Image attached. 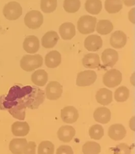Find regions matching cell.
<instances>
[{
    "label": "cell",
    "mask_w": 135,
    "mask_h": 154,
    "mask_svg": "<svg viewBox=\"0 0 135 154\" xmlns=\"http://www.w3.org/2000/svg\"><path fill=\"white\" fill-rule=\"evenodd\" d=\"M113 29L112 22L108 20L99 21L96 26V30L101 35H106L110 33Z\"/></svg>",
    "instance_id": "obj_28"
},
{
    "label": "cell",
    "mask_w": 135,
    "mask_h": 154,
    "mask_svg": "<svg viewBox=\"0 0 135 154\" xmlns=\"http://www.w3.org/2000/svg\"><path fill=\"white\" fill-rule=\"evenodd\" d=\"M113 154H131V148L126 143H122L113 148Z\"/></svg>",
    "instance_id": "obj_36"
},
{
    "label": "cell",
    "mask_w": 135,
    "mask_h": 154,
    "mask_svg": "<svg viewBox=\"0 0 135 154\" xmlns=\"http://www.w3.org/2000/svg\"><path fill=\"white\" fill-rule=\"evenodd\" d=\"M24 23L28 28L37 29L44 22V16L40 11L32 10L26 13L24 17Z\"/></svg>",
    "instance_id": "obj_5"
},
{
    "label": "cell",
    "mask_w": 135,
    "mask_h": 154,
    "mask_svg": "<svg viewBox=\"0 0 135 154\" xmlns=\"http://www.w3.org/2000/svg\"><path fill=\"white\" fill-rule=\"evenodd\" d=\"M3 13L8 20H17L22 14V8L19 3L12 1L5 5Z\"/></svg>",
    "instance_id": "obj_6"
},
{
    "label": "cell",
    "mask_w": 135,
    "mask_h": 154,
    "mask_svg": "<svg viewBox=\"0 0 135 154\" xmlns=\"http://www.w3.org/2000/svg\"><path fill=\"white\" fill-rule=\"evenodd\" d=\"M97 78V75L94 71L88 70L81 72L77 75L76 85L80 87L90 86L95 82Z\"/></svg>",
    "instance_id": "obj_8"
},
{
    "label": "cell",
    "mask_w": 135,
    "mask_h": 154,
    "mask_svg": "<svg viewBox=\"0 0 135 154\" xmlns=\"http://www.w3.org/2000/svg\"><path fill=\"white\" fill-rule=\"evenodd\" d=\"M127 7H132L135 5V0H122Z\"/></svg>",
    "instance_id": "obj_39"
},
{
    "label": "cell",
    "mask_w": 135,
    "mask_h": 154,
    "mask_svg": "<svg viewBox=\"0 0 135 154\" xmlns=\"http://www.w3.org/2000/svg\"><path fill=\"white\" fill-rule=\"evenodd\" d=\"M56 154H74V152L69 146L62 145L57 149Z\"/></svg>",
    "instance_id": "obj_38"
},
{
    "label": "cell",
    "mask_w": 135,
    "mask_h": 154,
    "mask_svg": "<svg viewBox=\"0 0 135 154\" xmlns=\"http://www.w3.org/2000/svg\"><path fill=\"white\" fill-rule=\"evenodd\" d=\"M94 118L97 122L106 124L110 121L111 111L106 107H99L94 111Z\"/></svg>",
    "instance_id": "obj_17"
},
{
    "label": "cell",
    "mask_w": 135,
    "mask_h": 154,
    "mask_svg": "<svg viewBox=\"0 0 135 154\" xmlns=\"http://www.w3.org/2000/svg\"><path fill=\"white\" fill-rule=\"evenodd\" d=\"M27 143L26 139H13L10 143L9 149L13 154H23Z\"/></svg>",
    "instance_id": "obj_24"
},
{
    "label": "cell",
    "mask_w": 135,
    "mask_h": 154,
    "mask_svg": "<svg viewBox=\"0 0 135 154\" xmlns=\"http://www.w3.org/2000/svg\"><path fill=\"white\" fill-rule=\"evenodd\" d=\"M126 130L122 124H114L109 128L108 134L115 141H119L124 138L126 135Z\"/></svg>",
    "instance_id": "obj_13"
},
{
    "label": "cell",
    "mask_w": 135,
    "mask_h": 154,
    "mask_svg": "<svg viewBox=\"0 0 135 154\" xmlns=\"http://www.w3.org/2000/svg\"><path fill=\"white\" fill-rule=\"evenodd\" d=\"M45 99L44 92L41 89L37 87L32 88V91L29 94L26 95L24 102L26 107L31 109H37Z\"/></svg>",
    "instance_id": "obj_2"
},
{
    "label": "cell",
    "mask_w": 135,
    "mask_h": 154,
    "mask_svg": "<svg viewBox=\"0 0 135 154\" xmlns=\"http://www.w3.org/2000/svg\"><path fill=\"white\" fill-rule=\"evenodd\" d=\"M85 9L88 13L97 15L102 10V2L100 0H87L85 3Z\"/></svg>",
    "instance_id": "obj_27"
},
{
    "label": "cell",
    "mask_w": 135,
    "mask_h": 154,
    "mask_svg": "<svg viewBox=\"0 0 135 154\" xmlns=\"http://www.w3.org/2000/svg\"><path fill=\"white\" fill-rule=\"evenodd\" d=\"M118 59V53L113 49H106L102 53L101 60L105 66L112 67L116 64Z\"/></svg>",
    "instance_id": "obj_11"
},
{
    "label": "cell",
    "mask_w": 135,
    "mask_h": 154,
    "mask_svg": "<svg viewBox=\"0 0 135 154\" xmlns=\"http://www.w3.org/2000/svg\"><path fill=\"white\" fill-rule=\"evenodd\" d=\"M61 62V54L57 51H50L45 57V64L48 68H56L60 65Z\"/></svg>",
    "instance_id": "obj_20"
},
{
    "label": "cell",
    "mask_w": 135,
    "mask_h": 154,
    "mask_svg": "<svg viewBox=\"0 0 135 154\" xmlns=\"http://www.w3.org/2000/svg\"><path fill=\"white\" fill-rule=\"evenodd\" d=\"M63 92V88L59 82H50L46 88V98L50 100H57L61 97Z\"/></svg>",
    "instance_id": "obj_9"
},
{
    "label": "cell",
    "mask_w": 135,
    "mask_h": 154,
    "mask_svg": "<svg viewBox=\"0 0 135 154\" xmlns=\"http://www.w3.org/2000/svg\"><path fill=\"white\" fill-rule=\"evenodd\" d=\"M82 64L86 68H96L100 65V58L98 54L89 53L83 58Z\"/></svg>",
    "instance_id": "obj_25"
},
{
    "label": "cell",
    "mask_w": 135,
    "mask_h": 154,
    "mask_svg": "<svg viewBox=\"0 0 135 154\" xmlns=\"http://www.w3.org/2000/svg\"><path fill=\"white\" fill-rule=\"evenodd\" d=\"M61 117L65 123H74L78 119V111L73 106H67L61 110Z\"/></svg>",
    "instance_id": "obj_10"
},
{
    "label": "cell",
    "mask_w": 135,
    "mask_h": 154,
    "mask_svg": "<svg viewBox=\"0 0 135 154\" xmlns=\"http://www.w3.org/2000/svg\"><path fill=\"white\" fill-rule=\"evenodd\" d=\"M84 154H99L101 152V147L99 143L94 141H88L82 146Z\"/></svg>",
    "instance_id": "obj_30"
},
{
    "label": "cell",
    "mask_w": 135,
    "mask_h": 154,
    "mask_svg": "<svg viewBox=\"0 0 135 154\" xmlns=\"http://www.w3.org/2000/svg\"><path fill=\"white\" fill-rule=\"evenodd\" d=\"M103 40L100 36L94 35H89L84 42L85 48L89 51H97L103 46Z\"/></svg>",
    "instance_id": "obj_12"
},
{
    "label": "cell",
    "mask_w": 135,
    "mask_h": 154,
    "mask_svg": "<svg viewBox=\"0 0 135 154\" xmlns=\"http://www.w3.org/2000/svg\"><path fill=\"white\" fill-rule=\"evenodd\" d=\"M26 106L24 103V100H19L16 106L9 109V112L14 118L23 120L26 117Z\"/></svg>",
    "instance_id": "obj_23"
},
{
    "label": "cell",
    "mask_w": 135,
    "mask_h": 154,
    "mask_svg": "<svg viewBox=\"0 0 135 154\" xmlns=\"http://www.w3.org/2000/svg\"><path fill=\"white\" fill-rule=\"evenodd\" d=\"M48 73L44 69L35 71L31 75L33 83L38 86H44L48 81Z\"/></svg>",
    "instance_id": "obj_26"
},
{
    "label": "cell",
    "mask_w": 135,
    "mask_h": 154,
    "mask_svg": "<svg viewBox=\"0 0 135 154\" xmlns=\"http://www.w3.org/2000/svg\"><path fill=\"white\" fill-rule=\"evenodd\" d=\"M89 134L92 139L100 140L104 135V128L100 125H92L89 130Z\"/></svg>",
    "instance_id": "obj_34"
},
{
    "label": "cell",
    "mask_w": 135,
    "mask_h": 154,
    "mask_svg": "<svg viewBox=\"0 0 135 154\" xmlns=\"http://www.w3.org/2000/svg\"><path fill=\"white\" fill-rule=\"evenodd\" d=\"M80 6V0H64L63 3V8L68 13H76Z\"/></svg>",
    "instance_id": "obj_31"
},
{
    "label": "cell",
    "mask_w": 135,
    "mask_h": 154,
    "mask_svg": "<svg viewBox=\"0 0 135 154\" xmlns=\"http://www.w3.org/2000/svg\"><path fill=\"white\" fill-rule=\"evenodd\" d=\"M23 47L26 53L30 54L37 53L39 49V40L34 35L28 36L24 39Z\"/></svg>",
    "instance_id": "obj_16"
},
{
    "label": "cell",
    "mask_w": 135,
    "mask_h": 154,
    "mask_svg": "<svg viewBox=\"0 0 135 154\" xmlns=\"http://www.w3.org/2000/svg\"><path fill=\"white\" fill-rule=\"evenodd\" d=\"M43 64V58L39 54L26 55L20 60V66L24 71L31 72L41 67Z\"/></svg>",
    "instance_id": "obj_3"
},
{
    "label": "cell",
    "mask_w": 135,
    "mask_h": 154,
    "mask_svg": "<svg viewBox=\"0 0 135 154\" xmlns=\"http://www.w3.org/2000/svg\"><path fill=\"white\" fill-rule=\"evenodd\" d=\"M32 91V87L30 86H26L20 88L19 86L15 85L10 89V91L6 97L7 102H10V103H4V107L7 109H10L15 105L16 100L22 99L26 95L29 94Z\"/></svg>",
    "instance_id": "obj_1"
},
{
    "label": "cell",
    "mask_w": 135,
    "mask_h": 154,
    "mask_svg": "<svg viewBox=\"0 0 135 154\" xmlns=\"http://www.w3.org/2000/svg\"><path fill=\"white\" fill-rule=\"evenodd\" d=\"M76 134V130L71 125H63L59 128L57 136L60 141L69 143Z\"/></svg>",
    "instance_id": "obj_14"
},
{
    "label": "cell",
    "mask_w": 135,
    "mask_h": 154,
    "mask_svg": "<svg viewBox=\"0 0 135 154\" xmlns=\"http://www.w3.org/2000/svg\"><path fill=\"white\" fill-rule=\"evenodd\" d=\"M129 97V90L127 87L120 86L116 90L115 99L118 102H124L127 100Z\"/></svg>",
    "instance_id": "obj_32"
},
{
    "label": "cell",
    "mask_w": 135,
    "mask_h": 154,
    "mask_svg": "<svg viewBox=\"0 0 135 154\" xmlns=\"http://www.w3.org/2000/svg\"><path fill=\"white\" fill-rule=\"evenodd\" d=\"M40 7L44 13H51L57 8V0H41Z\"/></svg>",
    "instance_id": "obj_35"
},
{
    "label": "cell",
    "mask_w": 135,
    "mask_h": 154,
    "mask_svg": "<svg viewBox=\"0 0 135 154\" xmlns=\"http://www.w3.org/2000/svg\"><path fill=\"white\" fill-rule=\"evenodd\" d=\"M96 99L98 103L107 106L112 101V92L107 88H100L96 93Z\"/></svg>",
    "instance_id": "obj_21"
},
{
    "label": "cell",
    "mask_w": 135,
    "mask_h": 154,
    "mask_svg": "<svg viewBox=\"0 0 135 154\" xmlns=\"http://www.w3.org/2000/svg\"><path fill=\"white\" fill-rule=\"evenodd\" d=\"M122 74L120 71L116 69H112L107 71L103 77V83L105 85L113 88L118 86L122 81Z\"/></svg>",
    "instance_id": "obj_7"
},
{
    "label": "cell",
    "mask_w": 135,
    "mask_h": 154,
    "mask_svg": "<svg viewBox=\"0 0 135 154\" xmlns=\"http://www.w3.org/2000/svg\"><path fill=\"white\" fill-rule=\"evenodd\" d=\"M55 146L51 141H42L40 143L38 154H54Z\"/></svg>",
    "instance_id": "obj_33"
},
{
    "label": "cell",
    "mask_w": 135,
    "mask_h": 154,
    "mask_svg": "<svg viewBox=\"0 0 135 154\" xmlns=\"http://www.w3.org/2000/svg\"><path fill=\"white\" fill-rule=\"evenodd\" d=\"M127 40L126 34L122 31L118 30L111 35L110 44L114 48L121 49L126 44Z\"/></svg>",
    "instance_id": "obj_15"
},
{
    "label": "cell",
    "mask_w": 135,
    "mask_h": 154,
    "mask_svg": "<svg viewBox=\"0 0 135 154\" xmlns=\"http://www.w3.org/2000/svg\"><path fill=\"white\" fill-rule=\"evenodd\" d=\"M59 40V35L56 31H48L42 38V45L45 48H52Z\"/></svg>",
    "instance_id": "obj_19"
},
{
    "label": "cell",
    "mask_w": 135,
    "mask_h": 154,
    "mask_svg": "<svg viewBox=\"0 0 135 154\" xmlns=\"http://www.w3.org/2000/svg\"><path fill=\"white\" fill-rule=\"evenodd\" d=\"M36 143L34 141H30L27 143L26 147L24 148L23 154H35V148Z\"/></svg>",
    "instance_id": "obj_37"
},
{
    "label": "cell",
    "mask_w": 135,
    "mask_h": 154,
    "mask_svg": "<svg viewBox=\"0 0 135 154\" xmlns=\"http://www.w3.org/2000/svg\"><path fill=\"white\" fill-rule=\"evenodd\" d=\"M105 8L110 14L118 13L122 9V2L121 0H106Z\"/></svg>",
    "instance_id": "obj_29"
},
{
    "label": "cell",
    "mask_w": 135,
    "mask_h": 154,
    "mask_svg": "<svg viewBox=\"0 0 135 154\" xmlns=\"http://www.w3.org/2000/svg\"><path fill=\"white\" fill-rule=\"evenodd\" d=\"M97 19L96 17L86 15L81 17L77 22L78 31L83 35L92 33L94 31Z\"/></svg>",
    "instance_id": "obj_4"
},
{
    "label": "cell",
    "mask_w": 135,
    "mask_h": 154,
    "mask_svg": "<svg viewBox=\"0 0 135 154\" xmlns=\"http://www.w3.org/2000/svg\"><path fill=\"white\" fill-rule=\"evenodd\" d=\"M59 33L62 39H72L76 35V28L71 22H65L60 26Z\"/></svg>",
    "instance_id": "obj_18"
},
{
    "label": "cell",
    "mask_w": 135,
    "mask_h": 154,
    "mask_svg": "<svg viewBox=\"0 0 135 154\" xmlns=\"http://www.w3.org/2000/svg\"><path fill=\"white\" fill-rule=\"evenodd\" d=\"M11 130L15 136H26L29 132L30 127L26 122L16 121L12 124Z\"/></svg>",
    "instance_id": "obj_22"
}]
</instances>
